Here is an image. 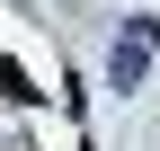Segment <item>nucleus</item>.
<instances>
[{
    "instance_id": "obj_1",
    "label": "nucleus",
    "mask_w": 160,
    "mask_h": 151,
    "mask_svg": "<svg viewBox=\"0 0 160 151\" xmlns=\"http://www.w3.org/2000/svg\"><path fill=\"white\" fill-rule=\"evenodd\" d=\"M142 71H151V53H142V45H116V53H107V89H133Z\"/></svg>"
}]
</instances>
